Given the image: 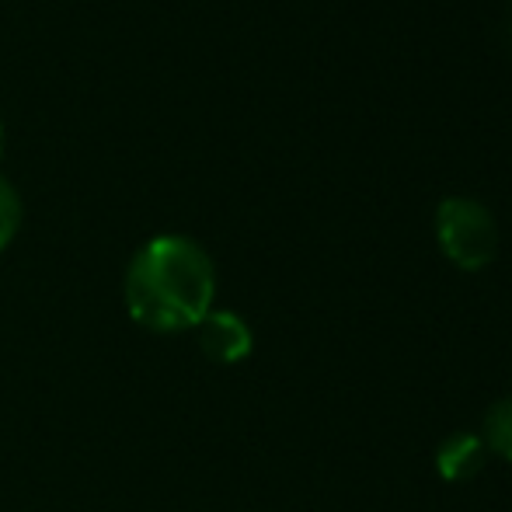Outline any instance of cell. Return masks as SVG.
<instances>
[{
    "instance_id": "6da1fadb",
    "label": "cell",
    "mask_w": 512,
    "mask_h": 512,
    "mask_svg": "<svg viewBox=\"0 0 512 512\" xmlns=\"http://www.w3.org/2000/svg\"><path fill=\"white\" fill-rule=\"evenodd\" d=\"M122 297L129 317L147 331L199 328L216 300L213 258L192 237L157 234L129 258Z\"/></svg>"
},
{
    "instance_id": "7a4b0ae2",
    "label": "cell",
    "mask_w": 512,
    "mask_h": 512,
    "mask_svg": "<svg viewBox=\"0 0 512 512\" xmlns=\"http://www.w3.org/2000/svg\"><path fill=\"white\" fill-rule=\"evenodd\" d=\"M436 237L443 255L464 272L485 269L499 251V227L492 209L467 196H446L439 203Z\"/></svg>"
},
{
    "instance_id": "3957f363",
    "label": "cell",
    "mask_w": 512,
    "mask_h": 512,
    "mask_svg": "<svg viewBox=\"0 0 512 512\" xmlns=\"http://www.w3.org/2000/svg\"><path fill=\"white\" fill-rule=\"evenodd\" d=\"M196 331H199V349H203V356L220 366L248 359L251 345H255L248 321H244L241 314H234V310H209Z\"/></svg>"
},
{
    "instance_id": "277c9868",
    "label": "cell",
    "mask_w": 512,
    "mask_h": 512,
    "mask_svg": "<svg viewBox=\"0 0 512 512\" xmlns=\"http://www.w3.org/2000/svg\"><path fill=\"white\" fill-rule=\"evenodd\" d=\"M488 446L474 432H453L436 450V467L446 481H471L485 467Z\"/></svg>"
},
{
    "instance_id": "5b68a950",
    "label": "cell",
    "mask_w": 512,
    "mask_h": 512,
    "mask_svg": "<svg viewBox=\"0 0 512 512\" xmlns=\"http://www.w3.org/2000/svg\"><path fill=\"white\" fill-rule=\"evenodd\" d=\"M485 446L499 453L502 460H512V394L495 401L485 415Z\"/></svg>"
},
{
    "instance_id": "8992f818",
    "label": "cell",
    "mask_w": 512,
    "mask_h": 512,
    "mask_svg": "<svg viewBox=\"0 0 512 512\" xmlns=\"http://www.w3.org/2000/svg\"><path fill=\"white\" fill-rule=\"evenodd\" d=\"M21 227V196L7 178H0V251L14 241Z\"/></svg>"
},
{
    "instance_id": "52a82bcc",
    "label": "cell",
    "mask_w": 512,
    "mask_h": 512,
    "mask_svg": "<svg viewBox=\"0 0 512 512\" xmlns=\"http://www.w3.org/2000/svg\"><path fill=\"white\" fill-rule=\"evenodd\" d=\"M0 157H4V122H0Z\"/></svg>"
},
{
    "instance_id": "ba28073f",
    "label": "cell",
    "mask_w": 512,
    "mask_h": 512,
    "mask_svg": "<svg viewBox=\"0 0 512 512\" xmlns=\"http://www.w3.org/2000/svg\"><path fill=\"white\" fill-rule=\"evenodd\" d=\"M509 28H512V14H509Z\"/></svg>"
}]
</instances>
